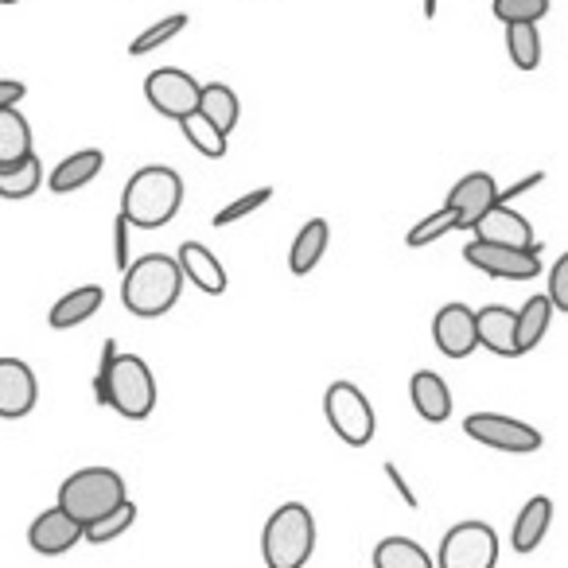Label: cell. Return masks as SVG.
Wrapping results in <instances>:
<instances>
[{
  "mask_svg": "<svg viewBox=\"0 0 568 568\" xmlns=\"http://www.w3.org/2000/svg\"><path fill=\"white\" fill-rule=\"evenodd\" d=\"M541 183H545V172H529L526 180L510 183V187H498V203H506V206H510L514 199H521V195H526V191L541 187Z\"/></svg>",
  "mask_w": 568,
  "mask_h": 568,
  "instance_id": "obj_38",
  "label": "cell"
},
{
  "mask_svg": "<svg viewBox=\"0 0 568 568\" xmlns=\"http://www.w3.org/2000/svg\"><path fill=\"white\" fill-rule=\"evenodd\" d=\"M40 187H43V164L36 152L28 160H20V164L0 168V199L20 203V199H32Z\"/></svg>",
  "mask_w": 568,
  "mask_h": 568,
  "instance_id": "obj_27",
  "label": "cell"
},
{
  "mask_svg": "<svg viewBox=\"0 0 568 568\" xmlns=\"http://www.w3.org/2000/svg\"><path fill=\"white\" fill-rule=\"evenodd\" d=\"M28 98V87L20 79H0V110H9V105H20Z\"/></svg>",
  "mask_w": 568,
  "mask_h": 568,
  "instance_id": "obj_39",
  "label": "cell"
},
{
  "mask_svg": "<svg viewBox=\"0 0 568 568\" xmlns=\"http://www.w3.org/2000/svg\"><path fill=\"white\" fill-rule=\"evenodd\" d=\"M327 245H332V226H327V219L304 222L301 234H296L293 245H288V268H293V276H308L312 268L324 261Z\"/></svg>",
  "mask_w": 568,
  "mask_h": 568,
  "instance_id": "obj_22",
  "label": "cell"
},
{
  "mask_svg": "<svg viewBox=\"0 0 568 568\" xmlns=\"http://www.w3.org/2000/svg\"><path fill=\"white\" fill-rule=\"evenodd\" d=\"M452 230H456V214L448 211V206H440V211L425 214V219L417 222V226L405 234V245H413V250H425V245L440 242V237H448Z\"/></svg>",
  "mask_w": 568,
  "mask_h": 568,
  "instance_id": "obj_33",
  "label": "cell"
},
{
  "mask_svg": "<svg viewBox=\"0 0 568 568\" xmlns=\"http://www.w3.org/2000/svg\"><path fill=\"white\" fill-rule=\"evenodd\" d=\"M180 129H183V136H187V144L199 152V156H206V160H222V156H226V141H230V136L219 133V129H214L199 110L191 113V118H183Z\"/></svg>",
  "mask_w": 568,
  "mask_h": 568,
  "instance_id": "obj_29",
  "label": "cell"
},
{
  "mask_svg": "<svg viewBox=\"0 0 568 568\" xmlns=\"http://www.w3.org/2000/svg\"><path fill=\"white\" fill-rule=\"evenodd\" d=\"M199 113H203L219 133L230 136L237 129V118H242V102H237V94L226 82H206V87L199 90Z\"/></svg>",
  "mask_w": 568,
  "mask_h": 568,
  "instance_id": "obj_24",
  "label": "cell"
},
{
  "mask_svg": "<svg viewBox=\"0 0 568 568\" xmlns=\"http://www.w3.org/2000/svg\"><path fill=\"white\" fill-rule=\"evenodd\" d=\"M464 433L483 448L510 452V456H529V452H541L545 444L541 428L526 425L518 417H503V413H471L464 420Z\"/></svg>",
  "mask_w": 568,
  "mask_h": 568,
  "instance_id": "obj_8",
  "label": "cell"
},
{
  "mask_svg": "<svg viewBox=\"0 0 568 568\" xmlns=\"http://www.w3.org/2000/svg\"><path fill=\"white\" fill-rule=\"evenodd\" d=\"M136 521V503H121L118 510H110L105 518L90 521L87 529H82V541L90 545H105V541H118L121 534H129Z\"/></svg>",
  "mask_w": 568,
  "mask_h": 568,
  "instance_id": "obj_31",
  "label": "cell"
},
{
  "mask_svg": "<svg viewBox=\"0 0 568 568\" xmlns=\"http://www.w3.org/2000/svg\"><path fill=\"white\" fill-rule=\"evenodd\" d=\"M121 503H129V490L121 471L113 467H82V471L67 475L63 487H59V510H67L82 529L90 521L105 518L110 510H118Z\"/></svg>",
  "mask_w": 568,
  "mask_h": 568,
  "instance_id": "obj_5",
  "label": "cell"
},
{
  "mask_svg": "<svg viewBox=\"0 0 568 568\" xmlns=\"http://www.w3.org/2000/svg\"><path fill=\"white\" fill-rule=\"evenodd\" d=\"M36 152L32 141V121L20 113V105L0 110V168H12Z\"/></svg>",
  "mask_w": 568,
  "mask_h": 568,
  "instance_id": "obj_23",
  "label": "cell"
},
{
  "mask_svg": "<svg viewBox=\"0 0 568 568\" xmlns=\"http://www.w3.org/2000/svg\"><path fill=\"white\" fill-rule=\"evenodd\" d=\"M420 9H425V20H436V9H440V0H425Z\"/></svg>",
  "mask_w": 568,
  "mask_h": 568,
  "instance_id": "obj_40",
  "label": "cell"
},
{
  "mask_svg": "<svg viewBox=\"0 0 568 568\" xmlns=\"http://www.w3.org/2000/svg\"><path fill=\"white\" fill-rule=\"evenodd\" d=\"M549 0H495L490 12H495L498 24H541L549 17Z\"/></svg>",
  "mask_w": 568,
  "mask_h": 568,
  "instance_id": "obj_32",
  "label": "cell"
},
{
  "mask_svg": "<svg viewBox=\"0 0 568 568\" xmlns=\"http://www.w3.org/2000/svg\"><path fill=\"white\" fill-rule=\"evenodd\" d=\"M471 237L475 242H487V245H506V250H537V237H534L529 219L506 203L490 206V211L471 226Z\"/></svg>",
  "mask_w": 568,
  "mask_h": 568,
  "instance_id": "obj_12",
  "label": "cell"
},
{
  "mask_svg": "<svg viewBox=\"0 0 568 568\" xmlns=\"http://www.w3.org/2000/svg\"><path fill=\"white\" fill-rule=\"evenodd\" d=\"M374 568H436V560L413 537H386L374 545Z\"/></svg>",
  "mask_w": 568,
  "mask_h": 568,
  "instance_id": "obj_25",
  "label": "cell"
},
{
  "mask_svg": "<svg viewBox=\"0 0 568 568\" xmlns=\"http://www.w3.org/2000/svg\"><path fill=\"white\" fill-rule=\"evenodd\" d=\"M549 521H552V498L549 495H534L518 510V518H514L510 549L514 552H534V549H541L545 534H549Z\"/></svg>",
  "mask_w": 568,
  "mask_h": 568,
  "instance_id": "obj_21",
  "label": "cell"
},
{
  "mask_svg": "<svg viewBox=\"0 0 568 568\" xmlns=\"http://www.w3.org/2000/svg\"><path fill=\"white\" fill-rule=\"evenodd\" d=\"M552 324V304L549 296H529L526 304L518 308V358L529 355V351L537 347V343L545 339V332H549Z\"/></svg>",
  "mask_w": 568,
  "mask_h": 568,
  "instance_id": "obj_26",
  "label": "cell"
},
{
  "mask_svg": "<svg viewBox=\"0 0 568 568\" xmlns=\"http://www.w3.org/2000/svg\"><path fill=\"white\" fill-rule=\"evenodd\" d=\"M0 4H20V0H0Z\"/></svg>",
  "mask_w": 568,
  "mask_h": 568,
  "instance_id": "obj_41",
  "label": "cell"
},
{
  "mask_svg": "<svg viewBox=\"0 0 568 568\" xmlns=\"http://www.w3.org/2000/svg\"><path fill=\"white\" fill-rule=\"evenodd\" d=\"M102 164H105L102 149H79V152H71V156L59 160L55 172L48 175V187L55 191V195H74V191L90 187V183L98 180Z\"/></svg>",
  "mask_w": 568,
  "mask_h": 568,
  "instance_id": "obj_20",
  "label": "cell"
},
{
  "mask_svg": "<svg viewBox=\"0 0 568 568\" xmlns=\"http://www.w3.org/2000/svg\"><path fill=\"white\" fill-rule=\"evenodd\" d=\"M187 24H191V17H187V12H172V17L156 20V24H149L141 36H136L133 43H129V55H133V59L152 55V51H160V48H164V43H172L175 36H180Z\"/></svg>",
  "mask_w": 568,
  "mask_h": 568,
  "instance_id": "obj_30",
  "label": "cell"
},
{
  "mask_svg": "<svg viewBox=\"0 0 568 568\" xmlns=\"http://www.w3.org/2000/svg\"><path fill=\"white\" fill-rule=\"evenodd\" d=\"M79 541H82V526L67 510H59V506L36 514V521L28 526V545H32L40 557H63V552H71Z\"/></svg>",
  "mask_w": 568,
  "mask_h": 568,
  "instance_id": "obj_15",
  "label": "cell"
},
{
  "mask_svg": "<svg viewBox=\"0 0 568 568\" xmlns=\"http://www.w3.org/2000/svg\"><path fill=\"white\" fill-rule=\"evenodd\" d=\"M433 339H436V351H440L444 358H467L475 347H479L475 308H467V304H459V301L444 304L433 320Z\"/></svg>",
  "mask_w": 568,
  "mask_h": 568,
  "instance_id": "obj_13",
  "label": "cell"
},
{
  "mask_svg": "<svg viewBox=\"0 0 568 568\" xmlns=\"http://www.w3.org/2000/svg\"><path fill=\"white\" fill-rule=\"evenodd\" d=\"M183 206V175L168 164L136 168L121 191V214L136 230H160L180 214Z\"/></svg>",
  "mask_w": 568,
  "mask_h": 568,
  "instance_id": "obj_3",
  "label": "cell"
},
{
  "mask_svg": "<svg viewBox=\"0 0 568 568\" xmlns=\"http://www.w3.org/2000/svg\"><path fill=\"white\" fill-rule=\"evenodd\" d=\"M175 261H180V268H183V281L195 284L199 293H206V296L226 293V284H230L226 268H222V261L214 257L203 242H183L180 253H175Z\"/></svg>",
  "mask_w": 568,
  "mask_h": 568,
  "instance_id": "obj_17",
  "label": "cell"
},
{
  "mask_svg": "<svg viewBox=\"0 0 568 568\" xmlns=\"http://www.w3.org/2000/svg\"><path fill=\"white\" fill-rule=\"evenodd\" d=\"M495 203H498V183H495V175H487V172L464 175V180L448 191V199H444V206L456 214V230H471Z\"/></svg>",
  "mask_w": 568,
  "mask_h": 568,
  "instance_id": "obj_14",
  "label": "cell"
},
{
  "mask_svg": "<svg viewBox=\"0 0 568 568\" xmlns=\"http://www.w3.org/2000/svg\"><path fill=\"white\" fill-rule=\"evenodd\" d=\"M316 552V518L304 503H284L268 514L261 557L268 568H304Z\"/></svg>",
  "mask_w": 568,
  "mask_h": 568,
  "instance_id": "obj_4",
  "label": "cell"
},
{
  "mask_svg": "<svg viewBox=\"0 0 568 568\" xmlns=\"http://www.w3.org/2000/svg\"><path fill=\"white\" fill-rule=\"evenodd\" d=\"M273 199V187H257V191H245V195L230 199L226 206H222L219 214H214V226H230V222H242L250 219L253 211H261V206Z\"/></svg>",
  "mask_w": 568,
  "mask_h": 568,
  "instance_id": "obj_34",
  "label": "cell"
},
{
  "mask_svg": "<svg viewBox=\"0 0 568 568\" xmlns=\"http://www.w3.org/2000/svg\"><path fill=\"white\" fill-rule=\"evenodd\" d=\"M409 402H413V409H417V417L428 420V425H444V420L452 417V389L436 371L413 374L409 378Z\"/></svg>",
  "mask_w": 568,
  "mask_h": 568,
  "instance_id": "obj_19",
  "label": "cell"
},
{
  "mask_svg": "<svg viewBox=\"0 0 568 568\" xmlns=\"http://www.w3.org/2000/svg\"><path fill=\"white\" fill-rule=\"evenodd\" d=\"M183 268L172 253H141L121 273V304L136 320H160L180 304Z\"/></svg>",
  "mask_w": 568,
  "mask_h": 568,
  "instance_id": "obj_2",
  "label": "cell"
},
{
  "mask_svg": "<svg viewBox=\"0 0 568 568\" xmlns=\"http://www.w3.org/2000/svg\"><path fill=\"white\" fill-rule=\"evenodd\" d=\"M324 413H327V425L335 428V436L343 444H351V448H366L374 440V433H378V417H374L371 397L347 378L327 386Z\"/></svg>",
  "mask_w": 568,
  "mask_h": 568,
  "instance_id": "obj_6",
  "label": "cell"
},
{
  "mask_svg": "<svg viewBox=\"0 0 568 568\" xmlns=\"http://www.w3.org/2000/svg\"><path fill=\"white\" fill-rule=\"evenodd\" d=\"M40 402V378L24 358H0V420H24Z\"/></svg>",
  "mask_w": 568,
  "mask_h": 568,
  "instance_id": "obj_11",
  "label": "cell"
},
{
  "mask_svg": "<svg viewBox=\"0 0 568 568\" xmlns=\"http://www.w3.org/2000/svg\"><path fill=\"white\" fill-rule=\"evenodd\" d=\"M382 471H386V479L394 483V490H397V495H402V503L409 506V510H417V506H420V498H417V490L409 487V479H405V471H402V467H397L394 459H389V464H382Z\"/></svg>",
  "mask_w": 568,
  "mask_h": 568,
  "instance_id": "obj_37",
  "label": "cell"
},
{
  "mask_svg": "<svg viewBox=\"0 0 568 568\" xmlns=\"http://www.w3.org/2000/svg\"><path fill=\"white\" fill-rule=\"evenodd\" d=\"M199 90L203 87H199L187 71H180V67H160V71H152L149 79H144V98H149V105L160 118L175 121V125L199 110Z\"/></svg>",
  "mask_w": 568,
  "mask_h": 568,
  "instance_id": "obj_9",
  "label": "cell"
},
{
  "mask_svg": "<svg viewBox=\"0 0 568 568\" xmlns=\"http://www.w3.org/2000/svg\"><path fill=\"white\" fill-rule=\"evenodd\" d=\"M545 296H549L552 312H565L568 316V253H560L557 265L549 268V288H545Z\"/></svg>",
  "mask_w": 568,
  "mask_h": 568,
  "instance_id": "obj_35",
  "label": "cell"
},
{
  "mask_svg": "<svg viewBox=\"0 0 568 568\" xmlns=\"http://www.w3.org/2000/svg\"><path fill=\"white\" fill-rule=\"evenodd\" d=\"M129 219L125 214H118V219H113V265L121 268V273H125L129 265H133V245H129Z\"/></svg>",
  "mask_w": 568,
  "mask_h": 568,
  "instance_id": "obj_36",
  "label": "cell"
},
{
  "mask_svg": "<svg viewBox=\"0 0 568 568\" xmlns=\"http://www.w3.org/2000/svg\"><path fill=\"white\" fill-rule=\"evenodd\" d=\"M475 332L479 347H487L498 358H518V312L506 304H487L475 312Z\"/></svg>",
  "mask_w": 568,
  "mask_h": 568,
  "instance_id": "obj_16",
  "label": "cell"
},
{
  "mask_svg": "<svg viewBox=\"0 0 568 568\" xmlns=\"http://www.w3.org/2000/svg\"><path fill=\"white\" fill-rule=\"evenodd\" d=\"M464 261L495 281H534L541 276V250H506V245L467 242Z\"/></svg>",
  "mask_w": 568,
  "mask_h": 568,
  "instance_id": "obj_10",
  "label": "cell"
},
{
  "mask_svg": "<svg viewBox=\"0 0 568 568\" xmlns=\"http://www.w3.org/2000/svg\"><path fill=\"white\" fill-rule=\"evenodd\" d=\"M102 304H105L102 284H79V288H71V293L51 304V312H48L51 332H71V327L87 324L90 316L102 312Z\"/></svg>",
  "mask_w": 568,
  "mask_h": 568,
  "instance_id": "obj_18",
  "label": "cell"
},
{
  "mask_svg": "<svg viewBox=\"0 0 568 568\" xmlns=\"http://www.w3.org/2000/svg\"><path fill=\"white\" fill-rule=\"evenodd\" d=\"M94 402L125 420H149L156 409V378L141 355H121L118 339L102 343V363L94 378Z\"/></svg>",
  "mask_w": 568,
  "mask_h": 568,
  "instance_id": "obj_1",
  "label": "cell"
},
{
  "mask_svg": "<svg viewBox=\"0 0 568 568\" xmlns=\"http://www.w3.org/2000/svg\"><path fill=\"white\" fill-rule=\"evenodd\" d=\"M541 28L537 24H506V55L518 71L541 67Z\"/></svg>",
  "mask_w": 568,
  "mask_h": 568,
  "instance_id": "obj_28",
  "label": "cell"
},
{
  "mask_svg": "<svg viewBox=\"0 0 568 568\" xmlns=\"http://www.w3.org/2000/svg\"><path fill=\"white\" fill-rule=\"evenodd\" d=\"M498 534L487 521H456L444 534L440 552H436V568H495L498 565Z\"/></svg>",
  "mask_w": 568,
  "mask_h": 568,
  "instance_id": "obj_7",
  "label": "cell"
}]
</instances>
